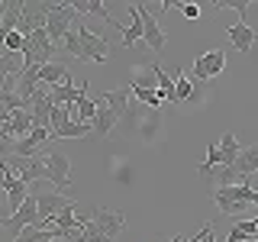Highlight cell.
<instances>
[{
    "label": "cell",
    "instance_id": "cell-27",
    "mask_svg": "<svg viewBox=\"0 0 258 242\" xmlns=\"http://www.w3.org/2000/svg\"><path fill=\"white\" fill-rule=\"evenodd\" d=\"M181 13L187 16V20H197V16H200V7L197 4H181Z\"/></svg>",
    "mask_w": 258,
    "mask_h": 242
},
{
    "label": "cell",
    "instance_id": "cell-20",
    "mask_svg": "<svg viewBox=\"0 0 258 242\" xmlns=\"http://www.w3.org/2000/svg\"><path fill=\"white\" fill-rule=\"evenodd\" d=\"M20 71H23V55H10V52L0 55V84H4L7 78L20 75Z\"/></svg>",
    "mask_w": 258,
    "mask_h": 242
},
{
    "label": "cell",
    "instance_id": "cell-1",
    "mask_svg": "<svg viewBox=\"0 0 258 242\" xmlns=\"http://www.w3.org/2000/svg\"><path fill=\"white\" fill-rule=\"evenodd\" d=\"M213 200L220 207V213H239L248 204H258V191L252 184H229V188H213Z\"/></svg>",
    "mask_w": 258,
    "mask_h": 242
},
{
    "label": "cell",
    "instance_id": "cell-17",
    "mask_svg": "<svg viewBox=\"0 0 258 242\" xmlns=\"http://www.w3.org/2000/svg\"><path fill=\"white\" fill-rule=\"evenodd\" d=\"M174 103L181 107V103H190L194 94H197V87H194V81L184 75V68H174Z\"/></svg>",
    "mask_w": 258,
    "mask_h": 242
},
{
    "label": "cell",
    "instance_id": "cell-26",
    "mask_svg": "<svg viewBox=\"0 0 258 242\" xmlns=\"http://www.w3.org/2000/svg\"><path fill=\"white\" fill-rule=\"evenodd\" d=\"M245 239H255V236H248V232H242L239 226H232V229H229V236H226V242H245Z\"/></svg>",
    "mask_w": 258,
    "mask_h": 242
},
{
    "label": "cell",
    "instance_id": "cell-13",
    "mask_svg": "<svg viewBox=\"0 0 258 242\" xmlns=\"http://www.w3.org/2000/svg\"><path fill=\"white\" fill-rule=\"evenodd\" d=\"M129 91H133V87H129V81H126L123 87H116V91H103L100 94V103H103V107H110L119 119H123V116H129Z\"/></svg>",
    "mask_w": 258,
    "mask_h": 242
},
{
    "label": "cell",
    "instance_id": "cell-14",
    "mask_svg": "<svg viewBox=\"0 0 258 242\" xmlns=\"http://www.w3.org/2000/svg\"><path fill=\"white\" fill-rule=\"evenodd\" d=\"M229 42L236 45V52H242V55H248V52H252V45H255V29L248 26L245 20L232 23V26H229Z\"/></svg>",
    "mask_w": 258,
    "mask_h": 242
},
{
    "label": "cell",
    "instance_id": "cell-16",
    "mask_svg": "<svg viewBox=\"0 0 258 242\" xmlns=\"http://www.w3.org/2000/svg\"><path fill=\"white\" fill-rule=\"evenodd\" d=\"M116 119H119L116 113L100 103V110H97V116H94V123H91V136H94V139H107V136L113 133V126H116Z\"/></svg>",
    "mask_w": 258,
    "mask_h": 242
},
{
    "label": "cell",
    "instance_id": "cell-19",
    "mask_svg": "<svg viewBox=\"0 0 258 242\" xmlns=\"http://www.w3.org/2000/svg\"><path fill=\"white\" fill-rule=\"evenodd\" d=\"M239 152H242V145L236 139V133H223V139H220V158H223V165H229V168H236V158H239Z\"/></svg>",
    "mask_w": 258,
    "mask_h": 242
},
{
    "label": "cell",
    "instance_id": "cell-24",
    "mask_svg": "<svg viewBox=\"0 0 258 242\" xmlns=\"http://www.w3.org/2000/svg\"><path fill=\"white\" fill-rule=\"evenodd\" d=\"M133 94H136V100L145 103V107H161L165 103V97H161L158 91H145V87H133Z\"/></svg>",
    "mask_w": 258,
    "mask_h": 242
},
{
    "label": "cell",
    "instance_id": "cell-3",
    "mask_svg": "<svg viewBox=\"0 0 258 242\" xmlns=\"http://www.w3.org/2000/svg\"><path fill=\"white\" fill-rule=\"evenodd\" d=\"M7 165H10V171L16 177H23L26 184H36V181H48V171H45V161L42 155H7L4 158Z\"/></svg>",
    "mask_w": 258,
    "mask_h": 242
},
{
    "label": "cell",
    "instance_id": "cell-7",
    "mask_svg": "<svg viewBox=\"0 0 258 242\" xmlns=\"http://www.w3.org/2000/svg\"><path fill=\"white\" fill-rule=\"evenodd\" d=\"M87 220H91L107 239L119 236V232H123V226H126V216L119 213V210H107V207H91V210H87Z\"/></svg>",
    "mask_w": 258,
    "mask_h": 242
},
{
    "label": "cell",
    "instance_id": "cell-21",
    "mask_svg": "<svg viewBox=\"0 0 258 242\" xmlns=\"http://www.w3.org/2000/svg\"><path fill=\"white\" fill-rule=\"evenodd\" d=\"M75 10H78V13H91V16H97V20L110 23V26L116 23V20L110 16V10H107V7L100 4V0H84V4H75Z\"/></svg>",
    "mask_w": 258,
    "mask_h": 242
},
{
    "label": "cell",
    "instance_id": "cell-22",
    "mask_svg": "<svg viewBox=\"0 0 258 242\" xmlns=\"http://www.w3.org/2000/svg\"><path fill=\"white\" fill-rule=\"evenodd\" d=\"M152 68H155V78H158V94L165 97V103H174V78L161 65H152Z\"/></svg>",
    "mask_w": 258,
    "mask_h": 242
},
{
    "label": "cell",
    "instance_id": "cell-11",
    "mask_svg": "<svg viewBox=\"0 0 258 242\" xmlns=\"http://www.w3.org/2000/svg\"><path fill=\"white\" fill-rule=\"evenodd\" d=\"M52 97H48V87L42 84L39 87V94L32 97V103H29V110H32V119H36V126L39 129H48L52 126Z\"/></svg>",
    "mask_w": 258,
    "mask_h": 242
},
{
    "label": "cell",
    "instance_id": "cell-2",
    "mask_svg": "<svg viewBox=\"0 0 258 242\" xmlns=\"http://www.w3.org/2000/svg\"><path fill=\"white\" fill-rule=\"evenodd\" d=\"M42 16H45V29H48V36H52V42L58 45L71 32V23H75L78 10H75V4H45Z\"/></svg>",
    "mask_w": 258,
    "mask_h": 242
},
{
    "label": "cell",
    "instance_id": "cell-15",
    "mask_svg": "<svg viewBox=\"0 0 258 242\" xmlns=\"http://www.w3.org/2000/svg\"><path fill=\"white\" fill-rule=\"evenodd\" d=\"M39 84L45 87H58V84H71V75L61 62H52V65H42L39 68Z\"/></svg>",
    "mask_w": 258,
    "mask_h": 242
},
{
    "label": "cell",
    "instance_id": "cell-9",
    "mask_svg": "<svg viewBox=\"0 0 258 242\" xmlns=\"http://www.w3.org/2000/svg\"><path fill=\"white\" fill-rule=\"evenodd\" d=\"M42 161H45L48 181L55 184V191H68V188H71V181H68V168H71V161H68V155H64V152L48 149L45 155H42Z\"/></svg>",
    "mask_w": 258,
    "mask_h": 242
},
{
    "label": "cell",
    "instance_id": "cell-25",
    "mask_svg": "<svg viewBox=\"0 0 258 242\" xmlns=\"http://www.w3.org/2000/svg\"><path fill=\"white\" fill-rule=\"evenodd\" d=\"M64 48H68V55H75V58L81 62V39H78V29H71L68 36H64V42H61Z\"/></svg>",
    "mask_w": 258,
    "mask_h": 242
},
{
    "label": "cell",
    "instance_id": "cell-6",
    "mask_svg": "<svg viewBox=\"0 0 258 242\" xmlns=\"http://www.w3.org/2000/svg\"><path fill=\"white\" fill-rule=\"evenodd\" d=\"M78 39H81V62H97L103 65L110 58V42L100 39L97 32H91L87 26H78Z\"/></svg>",
    "mask_w": 258,
    "mask_h": 242
},
{
    "label": "cell",
    "instance_id": "cell-4",
    "mask_svg": "<svg viewBox=\"0 0 258 242\" xmlns=\"http://www.w3.org/2000/svg\"><path fill=\"white\" fill-rule=\"evenodd\" d=\"M0 226H4V229L10 232L13 239L20 236V232L26 229V226H39V200H36V194L29 191L26 204H23L20 210H16V213H10V216H7V220H0Z\"/></svg>",
    "mask_w": 258,
    "mask_h": 242
},
{
    "label": "cell",
    "instance_id": "cell-8",
    "mask_svg": "<svg viewBox=\"0 0 258 242\" xmlns=\"http://www.w3.org/2000/svg\"><path fill=\"white\" fill-rule=\"evenodd\" d=\"M136 10H139V16H142V39H145V45H149L155 55H161L165 45H168V39H165V32H161V26H158V16L152 13L149 7H142V4H136Z\"/></svg>",
    "mask_w": 258,
    "mask_h": 242
},
{
    "label": "cell",
    "instance_id": "cell-10",
    "mask_svg": "<svg viewBox=\"0 0 258 242\" xmlns=\"http://www.w3.org/2000/svg\"><path fill=\"white\" fill-rule=\"evenodd\" d=\"M32 194H36V200H39V229H42V223L52 220L58 210L75 204V200H68L61 191H32Z\"/></svg>",
    "mask_w": 258,
    "mask_h": 242
},
{
    "label": "cell",
    "instance_id": "cell-5",
    "mask_svg": "<svg viewBox=\"0 0 258 242\" xmlns=\"http://www.w3.org/2000/svg\"><path fill=\"white\" fill-rule=\"evenodd\" d=\"M223 68H226V48H210V52L197 55V58H194V65H190L194 81H200V84L213 81Z\"/></svg>",
    "mask_w": 258,
    "mask_h": 242
},
{
    "label": "cell",
    "instance_id": "cell-12",
    "mask_svg": "<svg viewBox=\"0 0 258 242\" xmlns=\"http://www.w3.org/2000/svg\"><path fill=\"white\" fill-rule=\"evenodd\" d=\"M236 174H239V184L252 181V177L258 174V142L245 145V149L239 152V158H236Z\"/></svg>",
    "mask_w": 258,
    "mask_h": 242
},
{
    "label": "cell",
    "instance_id": "cell-23",
    "mask_svg": "<svg viewBox=\"0 0 258 242\" xmlns=\"http://www.w3.org/2000/svg\"><path fill=\"white\" fill-rule=\"evenodd\" d=\"M52 229H39V226H26V229L20 232L13 242H52Z\"/></svg>",
    "mask_w": 258,
    "mask_h": 242
},
{
    "label": "cell",
    "instance_id": "cell-18",
    "mask_svg": "<svg viewBox=\"0 0 258 242\" xmlns=\"http://www.w3.org/2000/svg\"><path fill=\"white\" fill-rule=\"evenodd\" d=\"M126 7H129V16H133V20H129V26H123L119 32H123V45L133 48L142 39V16H139V10H136V4H126Z\"/></svg>",
    "mask_w": 258,
    "mask_h": 242
}]
</instances>
